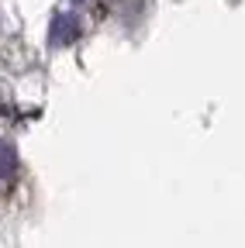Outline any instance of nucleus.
Returning <instances> with one entry per match:
<instances>
[{"instance_id":"nucleus-2","label":"nucleus","mask_w":245,"mask_h":248,"mask_svg":"<svg viewBox=\"0 0 245 248\" xmlns=\"http://www.w3.org/2000/svg\"><path fill=\"white\" fill-rule=\"evenodd\" d=\"M14 169H17V159H14V148L0 138V190L14 179Z\"/></svg>"},{"instance_id":"nucleus-1","label":"nucleus","mask_w":245,"mask_h":248,"mask_svg":"<svg viewBox=\"0 0 245 248\" xmlns=\"http://www.w3.org/2000/svg\"><path fill=\"white\" fill-rule=\"evenodd\" d=\"M76 35H80V21L73 14H59L52 21V45H69L76 42Z\"/></svg>"}]
</instances>
